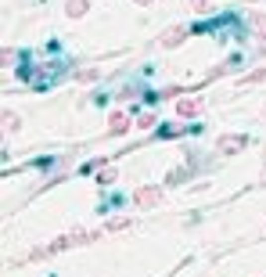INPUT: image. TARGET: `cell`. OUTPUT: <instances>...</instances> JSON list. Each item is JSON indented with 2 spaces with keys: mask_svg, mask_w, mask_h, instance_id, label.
Segmentation results:
<instances>
[{
  "mask_svg": "<svg viewBox=\"0 0 266 277\" xmlns=\"http://www.w3.org/2000/svg\"><path fill=\"white\" fill-rule=\"evenodd\" d=\"M133 198H137V205H155V202L162 198V191H159V187H140Z\"/></svg>",
  "mask_w": 266,
  "mask_h": 277,
  "instance_id": "1",
  "label": "cell"
},
{
  "mask_svg": "<svg viewBox=\"0 0 266 277\" xmlns=\"http://www.w3.org/2000/svg\"><path fill=\"white\" fill-rule=\"evenodd\" d=\"M216 148H220L223 155H227V151H241L245 148V137H220V144H216Z\"/></svg>",
  "mask_w": 266,
  "mask_h": 277,
  "instance_id": "2",
  "label": "cell"
},
{
  "mask_svg": "<svg viewBox=\"0 0 266 277\" xmlns=\"http://www.w3.org/2000/svg\"><path fill=\"white\" fill-rule=\"evenodd\" d=\"M183 36H187L183 29H166V33H162V47H177Z\"/></svg>",
  "mask_w": 266,
  "mask_h": 277,
  "instance_id": "3",
  "label": "cell"
},
{
  "mask_svg": "<svg viewBox=\"0 0 266 277\" xmlns=\"http://www.w3.org/2000/svg\"><path fill=\"white\" fill-rule=\"evenodd\" d=\"M130 130V119L126 115H112V126H108V133H126Z\"/></svg>",
  "mask_w": 266,
  "mask_h": 277,
  "instance_id": "4",
  "label": "cell"
},
{
  "mask_svg": "<svg viewBox=\"0 0 266 277\" xmlns=\"http://www.w3.org/2000/svg\"><path fill=\"white\" fill-rule=\"evenodd\" d=\"M180 115H194V112H201V101L194 97V101H180V108H177Z\"/></svg>",
  "mask_w": 266,
  "mask_h": 277,
  "instance_id": "5",
  "label": "cell"
},
{
  "mask_svg": "<svg viewBox=\"0 0 266 277\" xmlns=\"http://www.w3.org/2000/svg\"><path fill=\"white\" fill-rule=\"evenodd\" d=\"M83 11H87V0H69V14L72 18H80Z\"/></svg>",
  "mask_w": 266,
  "mask_h": 277,
  "instance_id": "6",
  "label": "cell"
},
{
  "mask_svg": "<svg viewBox=\"0 0 266 277\" xmlns=\"http://www.w3.org/2000/svg\"><path fill=\"white\" fill-rule=\"evenodd\" d=\"M4 126L14 133V130H18V115H4Z\"/></svg>",
  "mask_w": 266,
  "mask_h": 277,
  "instance_id": "7",
  "label": "cell"
},
{
  "mask_svg": "<svg viewBox=\"0 0 266 277\" xmlns=\"http://www.w3.org/2000/svg\"><path fill=\"white\" fill-rule=\"evenodd\" d=\"M108 227H112V230H122V227H130V220H126V216H119V220H112Z\"/></svg>",
  "mask_w": 266,
  "mask_h": 277,
  "instance_id": "8",
  "label": "cell"
},
{
  "mask_svg": "<svg viewBox=\"0 0 266 277\" xmlns=\"http://www.w3.org/2000/svg\"><path fill=\"white\" fill-rule=\"evenodd\" d=\"M137 4H148V0H137Z\"/></svg>",
  "mask_w": 266,
  "mask_h": 277,
  "instance_id": "9",
  "label": "cell"
}]
</instances>
